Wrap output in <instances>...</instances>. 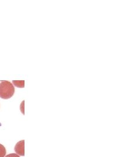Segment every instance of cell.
<instances>
[{"label": "cell", "mask_w": 140, "mask_h": 157, "mask_svg": "<svg viewBox=\"0 0 140 157\" xmlns=\"http://www.w3.org/2000/svg\"><path fill=\"white\" fill-rule=\"evenodd\" d=\"M15 87L11 82L8 81H2L0 83V97L7 100L14 94Z\"/></svg>", "instance_id": "obj_1"}, {"label": "cell", "mask_w": 140, "mask_h": 157, "mask_svg": "<svg viewBox=\"0 0 140 157\" xmlns=\"http://www.w3.org/2000/svg\"><path fill=\"white\" fill-rule=\"evenodd\" d=\"M14 150L18 155L24 156L25 155V141H20L18 142L15 146Z\"/></svg>", "instance_id": "obj_2"}, {"label": "cell", "mask_w": 140, "mask_h": 157, "mask_svg": "<svg viewBox=\"0 0 140 157\" xmlns=\"http://www.w3.org/2000/svg\"><path fill=\"white\" fill-rule=\"evenodd\" d=\"M14 84L17 87H20V88H23L25 86V82L24 80H20V81H16L14 80L13 82Z\"/></svg>", "instance_id": "obj_3"}, {"label": "cell", "mask_w": 140, "mask_h": 157, "mask_svg": "<svg viewBox=\"0 0 140 157\" xmlns=\"http://www.w3.org/2000/svg\"><path fill=\"white\" fill-rule=\"evenodd\" d=\"M6 149L5 147L0 144V157H5L6 155Z\"/></svg>", "instance_id": "obj_4"}, {"label": "cell", "mask_w": 140, "mask_h": 157, "mask_svg": "<svg viewBox=\"0 0 140 157\" xmlns=\"http://www.w3.org/2000/svg\"><path fill=\"white\" fill-rule=\"evenodd\" d=\"M5 157H20L19 155H18L17 154H10L7 155H6Z\"/></svg>", "instance_id": "obj_5"}, {"label": "cell", "mask_w": 140, "mask_h": 157, "mask_svg": "<svg viewBox=\"0 0 140 157\" xmlns=\"http://www.w3.org/2000/svg\"><path fill=\"white\" fill-rule=\"evenodd\" d=\"M24 104V101H23L22 104H21V111L22 112L23 114L24 115V107H23V105Z\"/></svg>", "instance_id": "obj_6"}]
</instances>
